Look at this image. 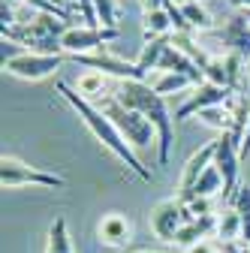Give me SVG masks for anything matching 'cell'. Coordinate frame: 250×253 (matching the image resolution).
<instances>
[{
  "label": "cell",
  "mask_w": 250,
  "mask_h": 253,
  "mask_svg": "<svg viewBox=\"0 0 250 253\" xmlns=\"http://www.w3.org/2000/svg\"><path fill=\"white\" fill-rule=\"evenodd\" d=\"M214 226H217V217H214V214H211V217L187 220V223L181 226V232H178V238H175V244H181V247L187 250V247H193V244L205 241V235H208V232H214Z\"/></svg>",
  "instance_id": "17"
},
{
  "label": "cell",
  "mask_w": 250,
  "mask_h": 253,
  "mask_svg": "<svg viewBox=\"0 0 250 253\" xmlns=\"http://www.w3.org/2000/svg\"><path fill=\"white\" fill-rule=\"evenodd\" d=\"M133 253H157V250H133Z\"/></svg>",
  "instance_id": "36"
},
{
  "label": "cell",
  "mask_w": 250,
  "mask_h": 253,
  "mask_svg": "<svg viewBox=\"0 0 250 253\" xmlns=\"http://www.w3.org/2000/svg\"><path fill=\"white\" fill-rule=\"evenodd\" d=\"M244 67H247V60H241V57L232 54V51H223V54H217V57L208 60V67H205V82L220 84V87H229V90H241Z\"/></svg>",
  "instance_id": "11"
},
{
  "label": "cell",
  "mask_w": 250,
  "mask_h": 253,
  "mask_svg": "<svg viewBox=\"0 0 250 253\" xmlns=\"http://www.w3.org/2000/svg\"><path fill=\"white\" fill-rule=\"evenodd\" d=\"M217 142V154H214V166L223 178V199L232 205L235 193H238V172H241V142H244V130L238 126H229L220 136L214 139Z\"/></svg>",
  "instance_id": "5"
},
{
  "label": "cell",
  "mask_w": 250,
  "mask_h": 253,
  "mask_svg": "<svg viewBox=\"0 0 250 253\" xmlns=\"http://www.w3.org/2000/svg\"><path fill=\"white\" fill-rule=\"evenodd\" d=\"M232 208L238 211L241 217V238H244V247H250V187L241 184L238 187V193L232 199Z\"/></svg>",
  "instance_id": "23"
},
{
  "label": "cell",
  "mask_w": 250,
  "mask_h": 253,
  "mask_svg": "<svg viewBox=\"0 0 250 253\" xmlns=\"http://www.w3.org/2000/svg\"><path fill=\"white\" fill-rule=\"evenodd\" d=\"M175 6H187V3H196V0H172Z\"/></svg>",
  "instance_id": "35"
},
{
  "label": "cell",
  "mask_w": 250,
  "mask_h": 253,
  "mask_svg": "<svg viewBox=\"0 0 250 253\" xmlns=\"http://www.w3.org/2000/svg\"><path fill=\"white\" fill-rule=\"evenodd\" d=\"M229 3H232L238 12H250V0H229Z\"/></svg>",
  "instance_id": "33"
},
{
  "label": "cell",
  "mask_w": 250,
  "mask_h": 253,
  "mask_svg": "<svg viewBox=\"0 0 250 253\" xmlns=\"http://www.w3.org/2000/svg\"><path fill=\"white\" fill-rule=\"evenodd\" d=\"M214 235L220 238L223 244H235V241L241 238V217H238V211H235L232 205H229V208H223L220 214H217Z\"/></svg>",
  "instance_id": "19"
},
{
  "label": "cell",
  "mask_w": 250,
  "mask_h": 253,
  "mask_svg": "<svg viewBox=\"0 0 250 253\" xmlns=\"http://www.w3.org/2000/svg\"><path fill=\"white\" fill-rule=\"evenodd\" d=\"M217 40L223 42L226 51L238 54L241 60H250V18H247V12L232 15V18L223 24V30L217 34Z\"/></svg>",
  "instance_id": "14"
},
{
  "label": "cell",
  "mask_w": 250,
  "mask_h": 253,
  "mask_svg": "<svg viewBox=\"0 0 250 253\" xmlns=\"http://www.w3.org/2000/svg\"><path fill=\"white\" fill-rule=\"evenodd\" d=\"M57 93L70 103V109L84 121V126L93 133V139H97L103 148H109V151L118 157V160L127 166V169H133L142 181H151V169H148V166H142V160L133 154V148L124 142V136L115 130V124L103 115V109H100V106H93L90 100H84L82 93H79V90H73L67 82H57Z\"/></svg>",
  "instance_id": "1"
},
{
  "label": "cell",
  "mask_w": 250,
  "mask_h": 253,
  "mask_svg": "<svg viewBox=\"0 0 250 253\" xmlns=\"http://www.w3.org/2000/svg\"><path fill=\"white\" fill-rule=\"evenodd\" d=\"M214 154H217V142H208V145H202V148L190 157V160H187V166H184V172H181V181H178V193H175L181 202L190 199L196 181H199L202 172L214 163Z\"/></svg>",
  "instance_id": "13"
},
{
  "label": "cell",
  "mask_w": 250,
  "mask_h": 253,
  "mask_svg": "<svg viewBox=\"0 0 250 253\" xmlns=\"http://www.w3.org/2000/svg\"><path fill=\"white\" fill-rule=\"evenodd\" d=\"M70 60L82 63V67H87V70H93V73L115 76V79H121V82H145V76H142L139 67H136V60H133V63H130V60H121V57H115L109 48H97V51H90V54H73Z\"/></svg>",
  "instance_id": "8"
},
{
  "label": "cell",
  "mask_w": 250,
  "mask_h": 253,
  "mask_svg": "<svg viewBox=\"0 0 250 253\" xmlns=\"http://www.w3.org/2000/svg\"><path fill=\"white\" fill-rule=\"evenodd\" d=\"M223 250H226V253H244L238 244H223Z\"/></svg>",
  "instance_id": "34"
},
{
  "label": "cell",
  "mask_w": 250,
  "mask_h": 253,
  "mask_svg": "<svg viewBox=\"0 0 250 253\" xmlns=\"http://www.w3.org/2000/svg\"><path fill=\"white\" fill-rule=\"evenodd\" d=\"M181 12H184L187 24H190V30H211V27H214V21H211L208 9H205V6H199V0H196V3L181 6Z\"/></svg>",
  "instance_id": "25"
},
{
  "label": "cell",
  "mask_w": 250,
  "mask_h": 253,
  "mask_svg": "<svg viewBox=\"0 0 250 253\" xmlns=\"http://www.w3.org/2000/svg\"><path fill=\"white\" fill-rule=\"evenodd\" d=\"M169 40H172V37H166V40H154V42H145V45H142V54L136 57V67H139L142 76H148L151 70H157V63H160V57H163Z\"/></svg>",
  "instance_id": "21"
},
{
  "label": "cell",
  "mask_w": 250,
  "mask_h": 253,
  "mask_svg": "<svg viewBox=\"0 0 250 253\" xmlns=\"http://www.w3.org/2000/svg\"><path fill=\"white\" fill-rule=\"evenodd\" d=\"M220 253H226V250H220Z\"/></svg>",
  "instance_id": "38"
},
{
  "label": "cell",
  "mask_w": 250,
  "mask_h": 253,
  "mask_svg": "<svg viewBox=\"0 0 250 253\" xmlns=\"http://www.w3.org/2000/svg\"><path fill=\"white\" fill-rule=\"evenodd\" d=\"M115 97L127 106V109H136L142 118L151 121V126L157 130L160 166H166L169 157H172V145H175V124H172V115L166 109V100L148 82H121V87H118Z\"/></svg>",
  "instance_id": "2"
},
{
  "label": "cell",
  "mask_w": 250,
  "mask_h": 253,
  "mask_svg": "<svg viewBox=\"0 0 250 253\" xmlns=\"http://www.w3.org/2000/svg\"><path fill=\"white\" fill-rule=\"evenodd\" d=\"M217 190L223 193V178H220V172H217V166L211 163V166L202 172V178L196 181V187H193L190 199H193V196H205V199H211V196L217 193ZM190 199H187V202H190Z\"/></svg>",
  "instance_id": "22"
},
{
  "label": "cell",
  "mask_w": 250,
  "mask_h": 253,
  "mask_svg": "<svg viewBox=\"0 0 250 253\" xmlns=\"http://www.w3.org/2000/svg\"><path fill=\"white\" fill-rule=\"evenodd\" d=\"M93 12H97V24L106 30H118V3L115 0H93Z\"/></svg>",
  "instance_id": "26"
},
{
  "label": "cell",
  "mask_w": 250,
  "mask_h": 253,
  "mask_svg": "<svg viewBox=\"0 0 250 253\" xmlns=\"http://www.w3.org/2000/svg\"><path fill=\"white\" fill-rule=\"evenodd\" d=\"M184 253H214V250H211L208 241H199V244H193V247H187Z\"/></svg>",
  "instance_id": "32"
},
{
  "label": "cell",
  "mask_w": 250,
  "mask_h": 253,
  "mask_svg": "<svg viewBox=\"0 0 250 253\" xmlns=\"http://www.w3.org/2000/svg\"><path fill=\"white\" fill-rule=\"evenodd\" d=\"M235 90H229V87H220V84H211V82H205V84H199L196 87V93L190 100H187L178 112H175V121H184V118H190V115H199V112H205V109H214V106H226L229 103V97H232Z\"/></svg>",
  "instance_id": "12"
},
{
  "label": "cell",
  "mask_w": 250,
  "mask_h": 253,
  "mask_svg": "<svg viewBox=\"0 0 250 253\" xmlns=\"http://www.w3.org/2000/svg\"><path fill=\"white\" fill-rule=\"evenodd\" d=\"M9 3H15V0H9Z\"/></svg>",
  "instance_id": "37"
},
{
  "label": "cell",
  "mask_w": 250,
  "mask_h": 253,
  "mask_svg": "<svg viewBox=\"0 0 250 253\" xmlns=\"http://www.w3.org/2000/svg\"><path fill=\"white\" fill-rule=\"evenodd\" d=\"M181 205H184V211H187V217H190V220L211 217V199H205V196H193L190 202H181Z\"/></svg>",
  "instance_id": "28"
},
{
  "label": "cell",
  "mask_w": 250,
  "mask_h": 253,
  "mask_svg": "<svg viewBox=\"0 0 250 253\" xmlns=\"http://www.w3.org/2000/svg\"><path fill=\"white\" fill-rule=\"evenodd\" d=\"M193 82L187 79V76H181V73H160L157 79H154V90L160 93V97H166V93H178V90H184V87H190Z\"/></svg>",
  "instance_id": "24"
},
{
  "label": "cell",
  "mask_w": 250,
  "mask_h": 253,
  "mask_svg": "<svg viewBox=\"0 0 250 253\" xmlns=\"http://www.w3.org/2000/svg\"><path fill=\"white\" fill-rule=\"evenodd\" d=\"M0 184L9 187V190L12 187H24V184H30V187H64L67 178L57 175V172H42L37 166L21 163L18 157L3 154L0 157Z\"/></svg>",
  "instance_id": "6"
},
{
  "label": "cell",
  "mask_w": 250,
  "mask_h": 253,
  "mask_svg": "<svg viewBox=\"0 0 250 253\" xmlns=\"http://www.w3.org/2000/svg\"><path fill=\"white\" fill-rule=\"evenodd\" d=\"M97 235H100V241L109 244V247H124V244L133 238V223H130V220L124 217L121 211H109V214L100 220Z\"/></svg>",
  "instance_id": "16"
},
{
  "label": "cell",
  "mask_w": 250,
  "mask_h": 253,
  "mask_svg": "<svg viewBox=\"0 0 250 253\" xmlns=\"http://www.w3.org/2000/svg\"><path fill=\"white\" fill-rule=\"evenodd\" d=\"M100 109H103V115L115 124V130L124 136V142H127L130 148H151V145H154L157 130L151 126V121L142 118L136 109H127V106L115 97V93L100 103Z\"/></svg>",
  "instance_id": "4"
},
{
  "label": "cell",
  "mask_w": 250,
  "mask_h": 253,
  "mask_svg": "<svg viewBox=\"0 0 250 253\" xmlns=\"http://www.w3.org/2000/svg\"><path fill=\"white\" fill-rule=\"evenodd\" d=\"M118 40V30H106V27H70L64 40H60V45H64V54L73 57V54H90L97 48H106V42Z\"/></svg>",
  "instance_id": "10"
},
{
  "label": "cell",
  "mask_w": 250,
  "mask_h": 253,
  "mask_svg": "<svg viewBox=\"0 0 250 253\" xmlns=\"http://www.w3.org/2000/svg\"><path fill=\"white\" fill-rule=\"evenodd\" d=\"M45 3H51V6H57V9H64L67 15L76 18V0H45Z\"/></svg>",
  "instance_id": "29"
},
{
  "label": "cell",
  "mask_w": 250,
  "mask_h": 253,
  "mask_svg": "<svg viewBox=\"0 0 250 253\" xmlns=\"http://www.w3.org/2000/svg\"><path fill=\"white\" fill-rule=\"evenodd\" d=\"M250 157V115H247V133H244V142H241V160Z\"/></svg>",
  "instance_id": "31"
},
{
  "label": "cell",
  "mask_w": 250,
  "mask_h": 253,
  "mask_svg": "<svg viewBox=\"0 0 250 253\" xmlns=\"http://www.w3.org/2000/svg\"><path fill=\"white\" fill-rule=\"evenodd\" d=\"M157 73H181V76L190 79L196 87L205 84V73H202L181 48H175L172 40H169V45H166V51H163V57H160V63H157Z\"/></svg>",
  "instance_id": "15"
},
{
  "label": "cell",
  "mask_w": 250,
  "mask_h": 253,
  "mask_svg": "<svg viewBox=\"0 0 250 253\" xmlns=\"http://www.w3.org/2000/svg\"><path fill=\"white\" fill-rule=\"evenodd\" d=\"M169 0H142V12H154V9H166Z\"/></svg>",
  "instance_id": "30"
},
{
  "label": "cell",
  "mask_w": 250,
  "mask_h": 253,
  "mask_svg": "<svg viewBox=\"0 0 250 253\" xmlns=\"http://www.w3.org/2000/svg\"><path fill=\"white\" fill-rule=\"evenodd\" d=\"M45 253H73V241H70V229H67V220L64 217H54L51 220Z\"/></svg>",
  "instance_id": "20"
},
{
  "label": "cell",
  "mask_w": 250,
  "mask_h": 253,
  "mask_svg": "<svg viewBox=\"0 0 250 253\" xmlns=\"http://www.w3.org/2000/svg\"><path fill=\"white\" fill-rule=\"evenodd\" d=\"M142 37H145V42L172 37V18H169V12H166V9L142 12Z\"/></svg>",
  "instance_id": "18"
},
{
  "label": "cell",
  "mask_w": 250,
  "mask_h": 253,
  "mask_svg": "<svg viewBox=\"0 0 250 253\" xmlns=\"http://www.w3.org/2000/svg\"><path fill=\"white\" fill-rule=\"evenodd\" d=\"M67 60V54H37V51H24L15 60L3 63V70L15 79H27V82H40L45 76H51L54 70H60V63Z\"/></svg>",
  "instance_id": "9"
},
{
  "label": "cell",
  "mask_w": 250,
  "mask_h": 253,
  "mask_svg": "<svg viewBox=\"0 0 250 253\" xmlns=\"http://www.w3.org/2000/svg\"><path fill=\"white\" fill-rule=\"evenodd\" d=\"M70 30L67 21H60L57 15H48V12H34L30 18L12 24V27H3V40L6 42H15L21 45L24 51H37V54H64V34Z\"/></svg>",
  "instance_id": "3"
},
{
  "label": "cell",
  "mask_w": 250,
  "mask_h": 253,
  "mask_svg": "<svg viewBox=\"0 0 250 253\" xmlns=\"http://www.w3.org/2000/svg\"><path fill=\"white\" fill-rule=\"evenodd\" d=\"M187 220H190V217H187L181 199L178 196H169V199H160L157 205L151 208L148 223H151V232L157 235L160 241L175 244V238H178V232H181V226L187 223Z\"/></svg>",
  "instance_id": "7"
},
{
  "label": "cell",
  "mask_w": 250,
  "mask_h": 253,
  "mask_svg": "<svg viewBox=\"0 0 250 253\" xmlns=\"http://www.w3.org/2000/svg\"><path fill=\"white\" fill-rule=\"evenodd\" d=\"M103 87H106V76H103V73L87 70V73L79 79V93H82L84 100H90V97H97V93H103Z\"/></svg>",
  "instance_id": "27"
}]
</instances>
